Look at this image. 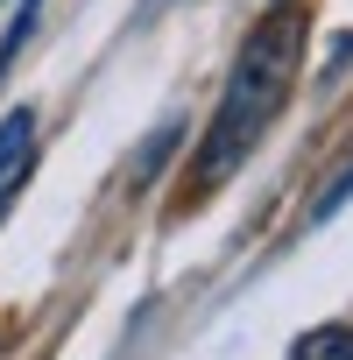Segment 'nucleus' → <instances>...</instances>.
Returning <instances> with one entry per match:
<instances>
[{
    "label": "nucleus",
    "instance_id": "f257e3e1",
    "mask_svg": "<svg viewBox=\"0 0 353 360\" xmlns=\"http://www.w3.org/2000/svg\"><path fill=\"white\" fill-rule=\"evenodd\" d=\"M290 78H297V15L283 8V15H269V22L240 43V57H233V78H226V92H219V106H212V127H205V141H198V162H191V184H198V191H212L219 176H233V169L248 162V148H255V141L269 134V120L283 113Z\"/></svg>",
    "mask_w": 353,
    "mask_h": 360
},
{
    "label": "nucleus",
    "instance_id": "f03ea898",
    "mask_svg": "<svg viewBox=\"0 0 353 360\" xmlns=\"http://www.w3.org/2000/svg\"><path fill=\"white\" fill-rule=\"evenodd\" d=\"M29 155H36V113H29V106H15L8 120H0V191H8L15 176L29 169Z\"/></svg>",
    "mask_w": 353,
    "mask_h": 360
},
{
    "label": "nucleus",
    "instance_id": "7ed1b4c3",
    "mask_svg": "<svg viewBox=\"0 0 353 360\" xmlns=\"http://www.w3.org/2000/svg\"><path fill=\"white\" fill-rule=\"evenodd\" d=\"M290 360H353V325H311V332H297Z\"/></svg>",
    "mask_w": 353,
    "mask_h": 360
},
{
    "label": "nucleus",
    "instance_id": "20e7f679",
    "mask_svg": "<svg viewBox=\"0 0 353 360\" xmlns=\"http://www.w3.org/2000/svg\"><path fill=\"white\" fill-rule=\"evenodd\" d=\"M346 198H353V169H346V176H339V184L325 191V205H318V212H332V205H346Z\"/></svg>",
    "mask_w": 353,
    "mask_h": 360
}]
</instances>
